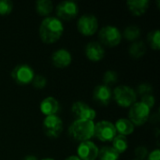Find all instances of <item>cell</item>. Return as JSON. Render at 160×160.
<instances>
[{
  "label": "cell",
  "mask_w": 160,
  "mask_h": 160,
  "mask_svg": "<svg viewBox=\"0 0 160 160\" xmlns=\"http://www.w3.org/2000/svg\"><path fill=\"white\" fill-rule=\"evenodd\" d=\"M64 32L62 22L56 17H46L39 25V38L47 44L57 41Z\"/></svg>",
  "instance_id": "1"
},
{
  "label": "cell",
  "mask_w": 160,
  "mask_h": 160,
  "mask_svg": "<svg viewBox=\"0 0 160 160\" xmlns=\"http://www.w3.org/2000/svg\"><path fill=\"white\" fill-rule=\"evenodd\" d=\"M94 121L75 120L68 128V135L75 141L86 142L94 136Z\"/></svg>",
  "instance_id": "2"
},
{
  "label": "cell",
  "mask_w": 160,
  "mask_h": 160,
  "mask_svg": "<svg viewBox=\"0 0 160 160\" xmlns=\"http://www.w3.org/2000/svg\"><path fill=\"white\" fill-rule=\"evenodd\" d=\"M115 102L124 108L131 107L137 99V94L135 90L128 85H118L115 87L112 93Z\"/></svg>",
  "instance_id": "3"
},
{
  "label": "cell",
  "mask_w": 160,
  "mask_h": 160,
  "mask_svg": "<svg viewBox=\"0 0 160 160\" xmlns=\"http://www.w3.org/2000/svg\"><path fill=\"white\" fill-rule=\"evenodd\" d=\"M98 38L102 44L112 48L117 46L121 42L122 34L117 27L113 25H106L99 30Z\"/></svg>",
  "instance_id": "4"
},
{
  "label": "cell",
  "mask_w": 160,
  "mask_h": 160,
  "mask_svg": "<svg viewBox=\"0 0 160 160\" xmlns=\"http://www.w3.org/2000/svg\"><path fill=\"white\" fill-rule=\"evenodd\" d=\"M150 111L151 110L141 101L135 102L129 109L128 120L134 126H142L149 120Z\"/></svg>",
  "instance_id": "5"
},
{
  "label": "cell",
  "mask_w": 160,
  "mask_h": 160,
  "mask_svg": "<svg viewBox=\"0 0 160 160\" xmlns=\"http://www.w3.org/2000/svg\"><path fill=\"white\" fill-rule=\"evenodd\" d=\"M117 135L115 127L109 121H100L95 124L94 136L103 142H112Z\"/></svg>",
  "instance_id": "6"
},
{
  "label": "cell",
  "mask_w": 160,
  "mask_h": 160,
  "mask_svg": "<svg viewBox=\"0 0 160 160\" xmlns=\"http://www.w3.org/2000/svg\"><path fill=\"white\" fill-rule=\"evenodd\" d=\"M55 12L60 21H69L78 15L79 7L74 1H62L56 6Z\"/></svg>",
  "instance_id": "7"
},
{
  "label": "cell",
  "mask_w": 160,
  "mask_h": 160,
  "mask_svg": "<svg viewBox=\"0 0 160 160\" xmlns=\"http://www.w3.org/2000/svg\"><path fill=\"white\" fill-rule=\"evenodd\" d=\"M43 131L50 138H58L63 131V121L57 115L46 116L43 121Z\"/></svg>",
  "instance_id": "8"
},
{
  "label": "cell",
  "mask_w": 160,
  "mask_h": 160,
  "mask_svg": "<svg viewBox=\"0 0 160 160\" xmlns=\"http://www.w3.org/2000/svg\"><path fill=\"white\" fill-rule=\"evenodd\" d=\"M77 27L81 34L84 36H92L98 28V21L93 14H84L79 18Z\"/></svg>",
  "instance_id": "9"
},
{
  "label": "cell",
  "mask_w": 160,
  "mask_h": 160,
  "mask_svg": "<svg viewBox=\"0 0 160 160\" xmlns=\"http://www.w3.org/2000/svg\"><path fill=\"white\" fill-rule=\"evenodd\" d=\"M35 76L34 70L28 65H18L11 71V78L18 84H28L32 82L33 78Z\"/></svg>",
  "instance_id": "10"
},
{
  "label": "cell",
  "mask_w": 160,
  "mask_h": 160,
  "mask_svg": "<svg viewBox=\"0 0 160 160\" xmlns=\"http://www.w3.org/2000/svg\"><path fill=\"white\" fill-rule=\"evenodd\" d=\"M71 112L76 120H91L94 121V119L97 116L96 111L91 108L88 104L82 102V101H76L73 103L71 107Z\"/></svg>",
  "instance_id": "11"
},
{
  "label": "cell",
  "mask_w": 160,
  "mask_h": 160,
  "mask_svg": "<svg viewBox=\"0 0 160 160\" xmlns=\"http://www.w3.org/2000/svg\"><path fill=\"white\" fill-rule=\"evenodd\" d=\"M98 151V147L91 141L82 142L77 148V157L81 160H96Z\"/></svg>",
  "instance_id": "12"
},
{
  "label": "cell",
  "mask_w": 160,
  "mask_h": 160,
  "mask_svg": "<svg viewBox=\"0 0 160 160\" xmlns=\"http://www.w3.org/2000/svg\"><path fill=\"white\" fill-rule=\"evenodd\" d=\"M112 93L111 91V88L105 84H99L96 86L93 91V98L99 105H109L112 100Z\"/></svg>",
  "instance_id": "13"
},
{
  "label": "cell",
  "mask_w": 160,
  "mask_h": 160,
  "mask_svg": "<svg viewBox=\"0 0 160 160\" xmlns=\"http://www.w3.org/2000/svg\"><path fill=\"white\" fill-rule=\"evenodd\" d=\"M85 54L90 61L98 62L103 59L105 55V50L99 42L91 41L85 47Z\"/></svg>",
  "instance_id": "14"
},
{
  "label": "cell",
  "mask_w": 160,
  "mask_h": 160,
  "mask_svg": "<svg viewBox=\"0 0 160 160\" xmlns=\"http://www.w3.org/2000/svg\"><path fill=\"white\" fill-rule=\"evenodd\" d=\"M72 56L70 52L66 49H59L55 51L52 55V65L58 68H64L70 65Z\"/></svg>",
  "instance_id": "15"
},
{
  "label": "cell",
  "mask_w": 160,
  "mask_h": 160,
  "mask_svg": "<svg viewBox=\"0 0 160 160\" xmlns=\"http://www.w3.org/2000/svg\"><path fill=\"white\" fill-rule=\"evenodd\" d=\"M39 108L43 114H45L46 116H51L57 114L60 109V105L59 102L54 98L47 97L41 101Z\"/></svg>",
  "instance_id": "16"
},
{
  "label": "cell",
  "mask_w": 160,
  "mask_h": 160,
  "mask_svg": "<svg viewBox=\"0 0 160 160\" xmlns=\"http://www.w3.org/2000/svg\"><path fill=\"white\" fill-rule=\"evenodd\" d=\"M150 2L148 0H128L127 6L128 10L135 16H142L144 14L148 8Z\"/></svg>",
  "instance_id": "17"
},
{
  "label": "cell",
  "mask_w": 160,
  "mask_h": 160,
  "mask_svg": "<svg viewBox=\"0 0 160 160\" xmlns=\"http://www.w3.org/2000/svg\"><path fill=\"white\" fill-rule=\"evenodd\" d=\"M114 127H115L116 132H119V134L123 135V136H127V135L132 134L134 129H135V126L127 118H120V119H118L116 121Z\"/></svg>",
  "instance_id": "18"
},
{
  "label": "cell",
  "mask_w": 160,
  "mask_h": 160,
  "mask_svg": "<svg viewBox=\"0 0 160 160\" xmlns=\"http://www.w3.org/2000/svg\"><path fill=\"white\" fill-rule=\"evenodd\" d=\"M129 55L133 58H140L146 52V45L143 41L133 42L128 49Z\"/></svg>",
  "instance_id": "19"
},
{
  "label": "cell",
  "mask_w": 160,
  "mask_h": 160,
  "mask_svg": "<svg viewBox=\"0 0 160 160\" xmlns=\"http://www.w3.org/2000/svg\"><path fill=\"white\" fill-rule=\"evenodd\" d=\"M112 148L120 155L122 153H125L127 151V149L128 148V139L126 136L123 135H116L114 137V139L112 141Z\"/></svg>",
  "instance_id": "20"
},
{
  "label": "cell",
  "mask_w": 160,
  "mask_h": 160,
  "mask_svg": "<svg viewBox=\"0 0 160 160\" xmlns=\"http://www.w3.org/2000/svg\"><path fill=\"white\" fill-rule=\"evenodd\" d=\"M99 160H118L119 154L112 146H104L98 151Z\"/></svg>",
  "instance_id": "21"
},
{
  "label": "cell",
  "mask_w": 160,
  "mask_h": 160,
  "mask_svg": "<svg viewBox=\"0 0 160 160\" xmlns=\"http://www.w3.org/2000/svg\"><path fill=\"white\" fill-rule=\"evenodd\" d=\"M36 9L40 16H48L53 9L52 2L50 0H38L36 3Z\"/></svg>",
  "instance_id": "22"
},
{
  "label": "cell",
  "mask_w": 160,
  "mask_h": 160,
  "mask_svg": "<svg viewBox=\"0 0 160 160\" xmlns=\"http://www.w3.org/2000/svg\"><path fill=\"white\" fill-rule=\"evenodd\" d=\"M141 37V29L137 25H128L124 30V38L128 41H135Z\"/></svg>",
  "instance_id": "23"
},
{
  "label": "cell",
  "mask_w": 160,
  "mask_h": 160,
  "mask_svg": "<svg viewBox=\"0 0 160 160\" xmlns=\"http://www.w3.org/2000/svg\"><path fill=\"white\" fill-rule=\"evenodd\" d=\"M147 41L150 47L154 50L160 49V32L158 29L151 31L147 36Z\"/></svg>",
  "instance_id": "24"
},
{
  "label": "cell",
  "mask_w": 160,
  "mask_h": 160,
  "mask_svg": "<svg viewBox=\"0 0 160 160\" xmlns=\"http://www.w3.org/2000/svg\"><path fill=\"white\" fill-rule=\"evenodd\" d=\"M118 81V74L116 71H113V70H108L104 73V76H103V82H104V84L109 86V85H112V84H114L116 82Z\"/></svg>",
  "instance_id": "25"
},
{
  "label": "cell",
  "mask_w": 160,
  "mask_h": 160,
  "mask_svg": "<svg viewBox=\"0 0 160 160\" xmlns=\"http://www.w3.org/2000/svg\"><path fill=\"white\" fill-rule=\"evenodd\" d=\"M136 94L140 95L141 97L147 96V95H152L153 92V87L149 83H141L137 86L136 88Z\"/></svg>",
  "instance_id": "26"
},
{
  "label": "cell",
  "mask_w": 160,
  "mask_h": 160,
  "mask_svg": "<svg viewBox=\"0 0 160 160\" xmlns=\"http://www.w3.org/2000/svg\"><path fill=\"white\" fill-rule=\"evenodd\" d=\"M13 3L9 0H0V15H7L12 11Z\"/></svg>",
  "instance_id": "27"
},
{
  "label": "cell",
  "mask_w": 160,
  "mask_h": 160,
  "mask_svg": "<svg viewBox=\"0 0 160 160\" xmlns=\"http://www.w3.org/2000/svg\"><path fill=\"white\" fill-rule=\"evenodd\" d=\"M32 84L37 89H42L47 84V80L42 75H35L32 81Z\"/></svg>",
  "instance_id": "28"
},
{
  "label": "cell",
  "mask_w": 160,
  "mask_h": 160,
  "mask_svg": "<svg viewBox=\"0 0 160 160\" xmlns=\"http://www.w3.org/2000/svg\"><path fill=\"white\" fill-rule=\"evenodd\" d=\"M136 159L138 160H144L148 157V150L144 146H138L135 151H134Z\"/></svg>",
  "instance_id": "29"
},
{
  "label": "cell",
  "mask_w": 160,
  "mask_h": 160,
  "mask_svg": "<svg viewBox=\"0 0 160 160\" xmlns=\"http://www.w3.org/2000/svg\"><path fill=\"white\" fill-rule=\"evenodd\" d=\"M141 102L143 103L144 105H146L151 110L156 104V98H155V97L153 95H147V96L142 97Z\"/></svg>",
  "instance_id": "30"
},
{
  "label": "cell",
  "mask_w": 160,
  "mask_h": 160,
  "mask_svg": "<svg viewBox=\"0 0 160 160\" xmlns=\"http://www.w3.org/2000/svg\"><path fill=\"white\" fill-rule=\"evenodd\" d=\"M160 159V150L156 149L152 151L150 154H148L147 160H159Z\"/></svg>",
  "instance_id": "31"
},
{
  "label": "cell",
  "mask_w": 160,
  "mask_h": 160,
  "mask_svg": "<svg viewBox=\"0 0 160 160\" xmlns=\"http://www.w3.org/2000/svg\"><path fill=\"white\" fill-rule=\"evenodd\" d=\"M22 160H38L37 158V157H35V156H32V155H29V156H26V157H24Z\"/></svg>",
  "instance_id": "32"
},
{
  "label": "cell",
  "mask_w": 160,
  "mask_h": 160,
  "mask_svg": "<svg viewBox=\"0 0 160 160\" xmlns=\"http://www.w3.org/2000/svg\"><path fill=\"white\" fill-rule=\"evenodd\" d=\"M65 160H81L77 156H70L68 158H67Z\"/></svg>",
  "instance_id": "33"
},
{
  "label": "cell",
  "mask_w": 160,
  "mask_h": 160,
  "mask_svg": "<svg viewBox=\"0 0 160 160\" xmlns=\"http://www.w3.org/2000/svg\"><path fill=\"white\" fill-rule=\"evenodd\" d=\"M41 160H54L53 158H42Z\"/></svg>",
  "instance_id": "34"
},
{
  "label": "cell",
  "mask_w": 160,
  "mask_h": 160,
  "mask_svg": "<svg viewBox=\"0 0 160 160\" xmlns=\"http://www.w3.org/2000/svg\"><path fill=\"white\" fill-rule=\"evenodd\" d=\"M133 160H138V159H133Z\"/></svg>",
  "instance_id": "35"
}]
</instances>
